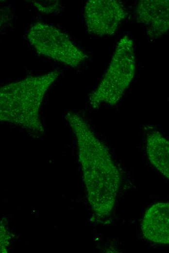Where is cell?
<instances>
[{
    "instance_id": "1",
    "label": "cell",
    "mask_w": 169,
    "mask_h": 253,
    "mask_svg": "<svg viewBox=\"0 0 169 253\" xmlns=\"http://www.w3.org/2000/svg\"><path fill=\"white\" fill-rule=\"evenodd\" d=\"M76 139L89 201L100 217L112 211L118 191L119 172L105 145L99 140L78 113L68 112L66 116Z\"/></svg>"
},
{
    "instance_id": "2",
    "label": "cell",
    "mask_w": 169,
    "mask_h": 253,
    "mask_svg": "<svg viewBox=\"0 0 169 253\" xmlns=\"http://www.w3.org/2000/svg\"><path fill=\"white\" fill-rule=\"evenodd\" d=\"M59 75L58 71H53L0 87V123L18 126L31 134H43L41 105Z\"/></svg>"
},
{
    "instance_id": "3",
    "label": "cell",
    "mask_w": 169,
    "mask_h": 253,
    "mask_svg": "<svg viewBox=\"0 0 169 253\" xmlns=\"http://www.w3.org/2000/svg\"><path fill=\"white\" fill-rule=\"evenodd\" d=\"M135 70L134 44L126 36L119 41L106 73L91 95V106L97 108L118 103L132 81Z\"/></svg>"
},
{
    "instance_id": "4",
    "label": "cell",
    "mask_w": 169,
    "mask_h": 253,
    "mask_svg": "<svg viewBox=\"0 0 169 253\" xmlns=\"http://www.w3.org/2000/svg\"><path fill=\"white\" fill-rule=\"evenodd\" d=\"M28 39L39 54L65 65L75 67L86 58L85 54L57 28L38 22L29 29Z\"/></svg>"
},
{
    "instance_id": "5",
    "label": "cell",
    "mask_w": 169,
    "mask_h": 253,
    "mask_svg": "<svg viewBox=\"0 0 169 253\" xmlns=\"http://www.w3.org/2000/svg\"><path fill=\"white\" fill-rule=\"evenodd\" d=\"M125 15L123 6L115 0H90L84 7L88 31L98 36L114 34Z\"/></svg>"
},
{
    "instance_id": "6",
    "label": "cell",
    "mask_w": 169,
    "mask_h": 253,
    "mask_svg": "<svg viewBox=\"0 0 169 253\" xmlns=\"http://www.w3.org/2000/svg\"><path fill=\"white\" fill-rule=\"evenodd\" d=\"M169 0H140L136 8L137 18L146 27L147 34L158 37L169 29Z\"/></svg>"
},
{
    "instance_id": "7",
    "label": "cell",
    "mask_w": 169,
    "mask_h": 253,
    "mask_svg": "<svg viewBox=\"0 0 169 253\" xmlns=\"http://www.w3.org/2000/svg\"><path fill=\"white\" fill-rule=\"evenodd\" d=\"M158 202L145 212L141 223V231L146 239L156 243H169V205Z\"/></svg>"
},
{
    "instance_id": "8",
    "label": "cell",
    "mask_w": 169,
    "mask_h": 253,
    "mask_svg": "<svg viewBox=\"0 0 169 253\" xmlns=\"http://www.w3.org/2000/svg\"><path fill=\"white\" fill-rule=\"evenodd\" d=\"M146 150L151 164L166 178L169 177V143L157 130L149 132Z\"/></svg>"
},
{
    "instance_id": "9",
    "label": "cell",
    "mask_w": 169,
    "mask_h": 253,
    "mask_svg": "<svg viewBox=\"0 0 169 253\" xmlns=\"http://www.w3.org/2000/svg\"><path fill=\"white\" fill-rule=\"evenodd\" d=\"M35 8L43 14H51L59 10L61 2L58 0H32Z\"/></svg>"
},
{
    "instance_id": "10",
    "label": "cell",
    "mask_w": 169,
    "mask_h": 253,
    "mask_svg": "<svg viewBox=\"0 0 169 253\" xmlns=\"http://www.w3.org/2000/svg\"><path fill=\"white\" fill-rule=\"evenodd\" d=\"M12 18V12L10 9H0V30L10 22Z\"/></svg>"
},
{
    "instance_id": "11",
    "label": "cell",
    "mask_w": 169,
    "mask_h": 253,
    "mask_svg": "<svg viewBox=\"0 0 169 253\" xmlns=\"http://www.w3.org/2000/svg\"><path fill=\"white\" fill-rule=\"evenodd\" d=\"M6 236L5 231L0 227V252L5 250L7 240Z\"/></svg>"
}]
</instances>
